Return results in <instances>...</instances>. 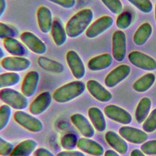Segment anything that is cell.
I'll use <instances>...</instances> for the list:
<instances>
[{
    "instance_id": "1",
    "label": "cell",
    "mask_w": 156,
    "mask_h": 156,
    "mask_svg": "<svg viewBox=\"0 0 156 156\" xmlns=\"http://www.w3.org/2000/svg\"><path fill=\"white\" fill-rule=\"evenodd\" d=\"M93 19V12L90 9H83L76 13L68 21L65 30L68 37L76 38L87 30Z\"/></svg>"
},
{
    "instance_id": "2",
    "label": "cell",
    "mask_w": 156,
    "mask_h": 156,
    "mask_svg": "<svg viewBox=\"0 0 156 156\" xmlns=\"http://www.w3.org/2000/svg\"><path fill=\"white\" fill-rule=\"evenodd\" d=\"M85 90V85L83 82L72 81L57 88L52 94V98L58 103H66L82 94Z\"/></svg>"
},
{
    "instance_id": "3",
    "label": "cell",
    "mask_w": 156,
    "mask_h": 156,
    "mask_svg": "<svg viewBox=\"0 0 156 156\" xmlns=\"http://www.w3.org/2000/svg\"><path fill=\"white\" fill-rule=\"evenodd\" d=\"M0 100L11 108L23 110L26 108L29 101L22 93L12 88H6L0 90Z\"/></svg>"
},
{
    "instance_id": "4",
    "label": "cell",
    "mask_w": 156,
    "mask_h": 156,
    "mask_svg": "<svg viewBox=\"0 0 156 156\" xmlns=\"http://www.w3.org/2000/svg\"><path fill=\"white\" fill-rule=\"evenodd\" d=\"M13 119L19 125L31 132H40L43 128V124L39 119L23 110L15 112Z\"/></svg>"
},
{
    "instance_id": "5",
    "label": "cell",
    "mask_w": 156,
    "mask_h": 156,
    "mask_svg": "<svg viewBox=\"0 0 156 156\" xmlns=\"http://www.w3.org/2000/svg\"><path fill=\"white\" fill-rule=\"evenodd\" d=\"M1 66L9 72H21L27 70L31 65V62L27 58L18 56H9L2 58Z\"/></svg>"
},
{
    "instance_id": "6",
    "label": "cell",
    "mask_w": 156,
    "mask_h": 156,
    "mask_svg": "<svg viewBox=\"0 0 156 156\" xmlns=\"http://www.w3.org/2000/svg\"><path fill=\"white\" fill-rule=\"evenodd\" d=\"M129 62L134 66L146 71L156 69V60L152 57L138 51H133L128 55Z\"/></svg>"
},
{
    "instance_id": "7",
    "label": "cell",
    "mask_w": 156,
    "mask_h": 156,
    "mask_svg": "<svg viewBox=\"0 0 156 156\" xmlns=\"http://www.w3.org/2000/svg\"><path fill=\"white\" fill-rule=\"evenodd\" d=\"M20 39L22 43L32 52L42 55L47 51L45 43L34 33L26 31L21 34Z\"/></svg>"
},
{
    "instance_id": "8",
    "label": "cell",
    "mask_w": 156,
    "mask_h": 156,
    "mask_svg": "<svg viewBox=\"0 0 156 156\" xmlns=\"http://www.w3.org/2000/svg\"><path fill=\"white\" fill-rule=\"evenodd\" d=\"M66 60L73 76L77 80L82 79L85 74V67L77 52L74 50L68 51Z\"/></svg>"
},
{
    "instance_id": "9",
    "label": "cell",
    "mask_w": 156,
    "mask_h": 156,
    "mask_svg": "<svg viewBox=\"0 0 156 156\" xmlns=\"http://www.w3.org/2000/svg\"><path fill=\"white\" fill-rule=\"evenodd\" d=\"M126 37L125 33L116 30L112 36V55L118 62L122 61L126 54Z\"/></svg>"
},
{
    "instance_id": "10",
    "label": "cell",
    "mask_w": 156,
    "mask_h": 156,
    "mask_svg": "<svg viewBox=\"0 0 156 156\" xmlns=\"http://www.w3.org/2000/svg\"><path fill=\"white\" fill-rule=\"evenodd\" d=\"M113 23V20L111 16H102L90 25L85 31V35L88 38H94L108 30Z\"/></svg>"
},
{
    "instance_id": "11",
    "label": "cell",
    "mask_w": 156,
    "mask_h": 156,
    "mask_svg": "<svg viewBox=\"0 0 156 156\" xmlns=\"http://www.w3.org/2000/svg\"><path fill=\"white\" fill-rule=\"evenodd\" d=\"M130 73V67L127 65H120L112 69L105 77L104 83L106 87L113 88L126 79Z\"/></svg>"
},
{
    "instance_id": "12",
    "label": "cell",
    "mask_w": 156,
    "mask_h": 156,
    "mask_svg": "<svg viewBox=\"0 0 156 156\" xmlns=\"http://www.w3.org/2000/svg\"><path fill=\"white\" fill-rule=\"evenodd\" d=\"M104 112L109 119L122 124L127 125L131 122L132 119L130 114L127 110L116 105H107Z\"/></svg>"
},
{
    "instance_id": "13",
    "label": "cell",
    "mask_w": 156,
    "mask_h": 156,
    "mask_svg": "<svg viewBox=\"0 0 156 156\" xmlns=\"http://www.w3.org/2000/svg\"><path fill=\"white\" fill-rule=\"evenodd\" d=\"M119 133L122 138L133 144H141L148 138L146 132L131 126H122L119 130Z\"/></svg>"
},
{
    "instance_id": "14",
    "label": "cell",
    "mask_w": 156,
    "mask_h": 156,
    "mask_svg": "<svg viewBox=\"0 0 156 156\" xmlns=\"http://www.w3.org/2000/svg\"><path fill=\"white\" fill-rule=\"evenodd\" d=\"M86 88L90 94L99 102H107L112 98L111 93L96 80H88L86 83Z\"/></svg>"
},
{
    "instance_id": "15",
    "label": "cell",
    "mask_w": 156,
    "mask_h": 156,
    "mask_svg": "<svg viewBox=\"0 0 156 156\" xmlns=\"http://www.w3.org/2000/svg\"><path fill=\"white\" fill-rule=\"evenodd\" d=\"M40 81V74L36 71H31L24 76L21 84V93L27 98L32 97L37 91Z\"/></svg>"
},
{
    "instance_id": "16",
    "label": "cell",
    "mask_w": 156,
    "mask_h": 156,
    "mask_svg": "<svg viewBox=\"0 0 156 156\" xmlns=\"http://www.w3.org/2000/svg\"><path fill=\"white\" fill-rule=\"evenodd\" d=\"M52 98L49 91L39 94L29 105V111L34 115H38L45 112L52 102Z\"/></svg>"
},
{
    "instance_id": "17",
    "label": "cell",
    "mask_w": 156,
    "mask_h": 156,
    "mask_svg": "<svg viewBox=\"0 0 156 156\" xmlns=\"http://www.w3.org/2000/svg\"><path fill=\"white\" fill-rule=\"evenodd\" d=\"M71 121L80 133L87 138H91L94 135V130L88 119L81 113H74L71 116Z\"/></svg>"
},
{
    "instance_id": "18",
    "label": "cell",
    "mask_w": 156,
    "mask_h": 156,
    "mask_svg": "<svg viewBox=\"0 0 156 156\" xmlns=\"http://www.w3.org/2000/svg\"><path fill=\"white\" fill-rule=\"evenodd\" d=\"M37 19L38 27L41 32L48 34L51 32L54 20L52 12L48 7L40 6L37 12Z\"/></svg>"
},
{
    "instance_id": "19",
    "label": "cell",
    "mask_w": 156,
    "mask_h": 156,
    "mask_svg": "<svg viewBox=\"0 0 156 156\" xmlns=\"http://www.w3.org/2000/svg\"><path fill=\"white\" fill-rule=\"evenodd\" d=\"M77 147L81 151L92 156H101L104 152L103 147L99 143L87 137L79 138Z\"/></svg>"
},
{
    "instance_id": "20",
    "label": "cell",
    "mask_w": 156,
    "mask_h": 156,
    "mask_svg": "<svg viewBox=\"0 0 156 156\" xmlns=\"http://www.w3.org/2000/svg\"><path fill=\"white\" fill-rule=\"evenodd\" d=\"M112 63V55L108 53H105L90 58L88 62L87 66L91 71H98L107 68Z\"/></svg>"
},
{
    "instance_id": "21",
    "label": "cell",
    "mask_w": 156,
    "mask_h": 156,
    "mask_svg": "<svg viewBox=\"0 0 156 156\" xmlns=\"http://www.w3.org/2000/svg\"><path fill=\"white\" fill-rule=\"evenodd\" d=\"M105 139L107 143L118 153L124 154L127 152L128 149L127 143L115 132L107 131L105 134Z\"/></svg>"
},
{
    "instance_id": "22",
    "label": "cell",
    "mask_w": 156,
    "mask_h": 156,
    "mask_svg": "<svg viewBox=\"0 0 156 156\" xmlns=\"http://www.w3.org/2000/svg\"><path fill=\"white\" fill-rule=\"evenodd\" d=\"M37 143L33 139H26L18 144L9 156H29L37 148Z\"/></svg>"
},
{
    "instance_id": "23",
    "label": "cell",
    "mask_w": 156,
    "mask_h": 156,
    "mask_svg": "<svg viewBox=\"0 0 156 156\" xmlns=\"http://www.w3.org/2000/svg\"><path fill=\"white\" fill-rule=\"evenodd\" d=\"M88 117L93 126L98 132H104L106 129V121L104 115L98 107H92L88 110Z\"/></svg>"
},
{
    "instance_id": "24",
    "label": "cell",
    "mask_w": 156,
    "mask_h": 156,
    "mask_svg": "<svg viewBox=\"0 0 156 156\" xmlns=\"http://www.w3.org/2000/svg\"><path fill=\"white\" fill-rule=\"evenodd\" d=\"M3 46L7 52L12 56L23 57L25 55L27 52L23 44L13 37L4 39L3 41Z\"/></svg>"
},
{
    "instance_id": "25",
    "label": "cell",
    "mask_w": 156,
    "mask_h": 156,
    "mask_svg": "<svg viewBox=\"0 0 156 156\" xmlns=\"http://www.w3.org/2000/svg\"><path fill=\"white\" fill-rule=\"evenodd\" d=\"M37 63L41 68L51 73L61 74L64 71V66L61 63L46 57H39Z\"/></svg>"
},
{
    "instance_id": "26",
    "label": "cell",
    "mask_w": 156,
    "mask_h": 156,
    "mask_svg": "<svg viewBox=\"0 0 156 156\" xmlns=\"http://www.w3.org/2000/svg\"><path fill=\"white\" fill-rule=\"evenodd\" d=\"M52 38L57 46L63 45L67 40V35L62 23L58 20H54L51 30Z\"/></svg>"
},
{
    "instance_id": "27",
    "label": "cell",
    "mask_w": 156,
    "mask_h": 156,
    "mask_svg": "<svg viewBox=\"0 0 156 156\" xmlns=\"http://www.w3.org/2000/svg\"><path fill=\"white\" fill-rule=\"evenodd\" d=\"M152 32V27L148 23H143L135 31L133 41L137 46L143 45L146 43Z\"/></svg>"
},
{
    "instance_id": "28",
    "label": "cell",
    "mask_w": 156,
    "mask_h": 156,
    "mask_svg": "<svg viewBox=\"0 0 156 156\" xmlns=\"http://www.w3.org/2000/svg\"><path fill=\"white\" fill-rule=\"evenodd\" d=\"M151 105L152 102L149 98L144 97L139 101L135 112V119L138 123H142L147 118Z\"/></svg>"
},
{
    "instance_id": "29",
    "label": "cell",
    "mask_w": 156,
    "mask_h": 156,
    "mask_svg": "<svg viewBox=\"0 0 156 156\" xmlns=\"http://www.w3.org/2000/svg\"><path fill=\"white\" fill-rule=\"evenodd\" d=\"M155 80V76L153 73H147L138 79H137L133 84V90L139 93H144L147 91L154 83Z\"/></svg>"
},
{
    "instance_id": "30",
    "label": "cell",
    "mask_w": 156,
    "mask_h": 156,
    "mask_svg": "<svg viewBox=\"0 0 156 156\" xmlns=\"http://www.w3.org/2000/svg\"><path fill=\"white\" fill-rule=\"evenodd\" d=\"M21 77L17 73L8 72L0 74V89L6 88L17 85Z\"/></svg>"
},
{
    "instance_id": "31",
    "label": "cell",
    "mask_w": 156,
    "mask_h": 156,
    "mask_svg": "<svg viewBox=\"0 0 156 156\" xmlns=\"http://www.w3.org/2000/svg\"><path fill=\"white\" fill-rule=\"evenodd\" d=\"M77 138L74 133H66L64 135L60 140L62 147L66 151H71L77 146Z\"/></svg>"
},
{
    "instance_id": "32",
    "label": "cell",
    "mask_w": 156,
    "mask_h": 156,
    "mask_svg": "<svg viewBox=\"0 0 156 156\" xmlns=\"http://www.w3.org/2000/svg\"><path fill=\"white\" fill-rule=\"evenodd\" d=\"M12 115V108L6 104L0 107V130L4 129L9 124Z\"/></svg>"
},
{
    "instance_id": "33",
    "label": "cell",
    "mask_w": 156,
    "mask_h": 156,
    "mask_svg": "<svg viewBox=\"0 0 156 156\" xmlns=\"http://www.w3.org/2000/svg\"><path fill=\"white\" fill-rule=\"evenodd\" d=\"M132 14L129 12H124L119 14L116 18V26L122 30L127 29L132 23Z\"/></svg>"
},
{
    "instance_id": "34",
    "label": "cell",
    "mask_w": 156,
    "mask_h": 156,
    "mask_svg": "<svg viewBox=\"0 0 156 156\" xmlns=\"http://www.w3.org/2000/svg\"><path fill=\"white\" fill-rule=\"evenodd\" d=\"M142 127L144 131L148 133L153 132L156 130V108L151 112L144 121Z\"/></svg>"
},
{
    "instance_id": "35",
    "label": "cell",
    "mask_w": 156,
    "mask_h": 156,
    "mask_svg": "<svg viewBox=\"0 0 156 156\" xmlns=\"http://www.w3.org/2000/svg\"><path fill=\"white\" fill-rule=\"evenodd\" d=\"M140 11L144 13H150L153 9L152 3L150 0H127Z\"/></svg>"
},
{
    "instance_id": "36",
    "label": "cell",
    "mask_w": 156,
    "mask_h": 156,
    "mask_svg": "<svg viewBox=\"0 0 156 156\" xmlns=\"http://www.w3.org/2000/svg\"><path fill=\"white\" fill-rule=\"evenodd\" d=\"M105 6L113 14L118 15L122 10L123 5L120 0H101Z\"/></svg>"
},
{
    "instance_id": "37",
    "label": "cell",
    "mask_w": 156,
    "mask_h": 156,
    "mask_svg": "<svg viewBox=\"0 0 156 156\" xmlns=\"http://www.w3.org/2000/svg\"><path fill=\"white\" fill-rule=\"evenodd\" d=\"M17 32L12 26L4 23L0 22V39H5L10 37H15Z\"/></svg>"
},
{
    "instance_id": "38",
    "label": "cell",
    "mask_w": 156,
    "mask_h": 156,
    "mask_svg": "<svg viewBox=\"0 0 156 156\" xmlns=\"http://www.w3.org/2000/svg\"><path fill=\"white\" fill-rule=\"evenodd\" d=\"M141 151L146 155H156V140L144 142L141 146Z\"/></svg>"
},
{
    "instance_id": "39",
    "label": "cell",
    "mask_w": 156,
    "mask_h": 156,
    "mask_svg": "<svg viewBox=\"0 0 156 156\" xmlns=\"http://www.w3.org/2000/svg\"><path fill=\"white\" fill-rule=\"evenodd\" d=\"M13 149V144L0 136V155L9 156Z\"/></svg>"
},
{
    "instance_id": "40",
    "label": "cell",
    "mask_w": 156,
    "mask_h": 156,
    "mask_svg": "<svg viewBox=\"0 0 156 156\" xmlns=\"http://www.w3.org/2000/svg\"><path fill=\"white\" fill-rule=\"evenodd\" d=\"M64 9H70L76 5V0H48Z\"/></svg>"
},
{
    "instance_id": "41",
    "label": "cell",
    "mask_w": 156,
    "mask_h": 156,
    "mask_svg": "<svg viewBox=\"0 0 156 156\" xmlns=\"http://www.w3.org/2000/svg\"><path fill=\"white\" fill-rule=\"evenodd\" d=\"M57 156H85V154L77 151H64L57 154Z\"/></svg>"
},
{
    "instance_id": "42",
    "label": "cell",
    "mask_w": 156,
    "mask_h": 156,
    "mask_svg": "<svg viewBox=\"0 0 156 156\" xmlns=\"http://www.w3.org/2000/svg\"><path fill=\"white\" fill-rule=\"evenodd\" d=\"M35 156H55L50 151L44 147L38 148L35 151Z\"/></svg>"
},
{
    "instance_id": "43",
    "label": "cell",
    "mask_w": 156,
    "mask_h": 156,
    "mask_svg": "<svg viewBox=\"0 0 156 156\" xmlns=\"http://www.w3.org/2000/svg\"><path fill=\"white\" fill-rule=\"evenodd\" d=\"M7 7V2L5 0H0V18L4 14Z\"/></svg>"
},
{
    "instance_id": "44",
    "label": "cell",
    "mask_w": 156,
    "mask_h": 156,
    "mask_svg": "<svg viewBox=\"0 0 156 156\" xmlns=\"http://www.w3.org/2000/svg\"><path fill=\"white\" fill-rule=\"evenodd\" d=\"M130 156H145L144 153L140 151V149H133L131 153H130Z\"/></svg>"
},
{
    "instance_id": "45",
    "label": "cell",
    "mask_w": 156,
    "mask_h": 156,
    "mask_svg": "<svg viewBox=\"0 0 156 156\" xmlns=\"http://www.w3.org/2000/svg\"><path fill=\"white\" fill-rule=\"evenodd\" d=\"M104 156H119L116 152L113 150H107L105 152Z\"/></svg>"
},
{
    "instance_id": "46",
    "label": "cell",
    "mask_w": 156,
    "mask_h": 156,
    "mask_svg": "<svg viewBox=\"0 0 156 156\" xmlns=\"http://www.w3.org/2000/svg\"><path fill=\"white\" fill-rule=\"evenodd\" d=\"M4 52L2 50V49L1 48V47L0 46V59L4 57Z\"/></svg>"
},
{
    "instance_id": "47",
    "label": "cell",
    "mask_w": 156,
    "mask_h": 156,
    "mask_svg": "<svg viewBox=\"0 0 156 156\" xmlns=\"http://www.w3.org/2000/svg\"><path fill=\"white\" fill-rule=\"evenodd\" d=\"M155 19L156 22V2H155Z\"/></svg>"
}]
</instances>
